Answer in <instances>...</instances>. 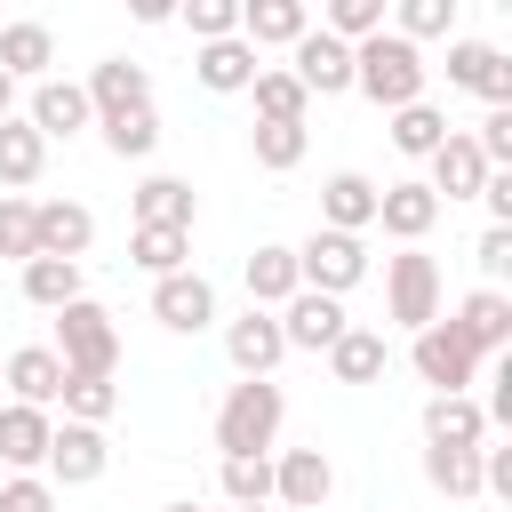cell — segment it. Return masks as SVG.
<instances>
[{"instance_id":"obj_26","label":"cell","mask_w":512,"mask_h":512,"mask_svg":"<svg viewBox=\"0 0 512 512\" xmlns=\"http://www.w3.org/2000/svg\"><path fill=\"white\" fill-rule=\"evenodd\" d=\"M40 168H48V136H40L24 112H8V120H0V184L24 192V184H40Z\"/></svg>"},{"instance_id":"obj_21","label":"cell","mask_w":512,"mask_h":512,"mask_svg":"<svg viewBox=\"0 0 512 512\" xmlns=\"http://www.w3.org/2000/svg\"><path fill=\"white\" fill-rule=\"evenodd\" d=\"M0 384H8L16 400H32V408H56V384H64L56 344H16V352L0 360Z\"/></svg>"},{"instance_id":"obj_28","label":"cell","mask_w":512,"mask_h":512,"mask_svg":"<svg viewBox=\"0 0 512 512\" xmlns=\"http://www.w3.org/2000/svg\"><path fill=\"white\" fill-rule=\"evenodd\" d=\"M48 64H56V32H48V24L24 16V24L0 32V72H8V80H48Z\"/></svg>"},{"instance_id":"obj_30","label":"cell","mask_w":512,"mask_h":512,"mask_svg":"<svg viewBox=\"0 0 512 512\" xmlns=\"http://www.w3.org/2000/svg\"><path fill=\"white\" fill-rule=\"evenodd\" d=\"M192 216H200V200H192L184 176H144L136 184V224H184L192 232Z\"/></svg>"},{"instance_id":"obj_24","label":"cell","mask_w":512,"mask_h":512,"mask_svg":"<svg viewBox=\"0 0 512 512\" xmlns=\"http://www.w3.org/2000/svg\"><path fill=\"white\" fill-rule=\"evenodd\" d=\"M320 224H336V232H368V224H376V184H368L360 168H336V176L320 184Z\"/></svg>"},{"instance_id":"obj_31","label":"cell","mask_w":512,"mask_h":512,"mask_svg":"<svg viewBox=\"0 0 512 512\" xmlns=\"http://www.w3.org/2000/svg\"><path fill=\"white\" fill-rule=\"evenodd\" d=\"M296 288H304V280H296V248H272V240H264V248L248 256V304H272V312H280Z\"/></svg>"},{"instance_id":"obj_33","label":"cell","mask_w":512,"mask_h":512,"mask_svg":"<svg viewBox=\"0 0 512 512\" xmlns=\"http://www.w3.org/2000/svg\"><path fill=\"white\" fill-rule=\"evenodd\" d=\"M56 408H64V416H80V424H104V416L120 408V392H112V376H96V368H64Z\"/></svg>"},{"instance_id":"obj_14","label":"cell","mask_w":512,"mask_h":512,"mask_svg":"<svg viewBox=\"0 0 512 512\" xmlns=\"http://www.w3.org/2000/svg\"><path fill=\"white\" fill-rule=\"evenodd\" d=\"M448 88H472L488 104H512V64L488 40H448Z\"/></svg>"},{"instance_id":"obj_34","label":"cell","mask_w":512,"mask_h":512,"mask_svg":"<svg viewBox=\"0 0 512 512\" xmlns=\"http://www.w3.org/2000/svg\"><path fill=\"white\" fill-rule=\"evenodd\" d=\"M24 296H32L40 312L72 304V296H80V264H72V256H24Z\"/></svg>"},{"instance_id":"obj_13","label":"cell","mask_w":512,"mask_h":512,"mask_svg":"<svg viewBox=\"0 0 512 512\" xmlns=\"http://www.w3.org/2000/svg\"><path fill=\"white\" fill-rule=\"evenodd\" d=\"M256 56H264V48H248L240 32H224V40H200V48H192V80H200L208 96H240V88L256 80Z\"/></svg>"},{"instance_id":"obj_42","label":"cell","mask_w":512,"mask_h":512,"mask_svg":"<svg viewBox=\"0 0 512 512\" xmlns=\"http://www.w3.org/2000/svg\"><path fill=\"white\" fill-rule=\"evenodd\" d=\"M320 24H328L336 40H360V32H384V0H328V8H320Z\"/></svg>"},{"instance_id":"obj_7","label":"cell","mask_w":512,"mask_h":512,"mask_svg":"<svg viewBox=\"0 0 512 512\" xmlns=\"http://www.w3.org/2000/svg\"><path fill=\"white\" fill-rule=\"evenodd\" d=\"M104 464H112V440H104V424H80V416H64L56 432H48V480H64V488H88V480H104Z\"/></svg>"},{"instance_id":"obj_15","label":"cell","mask_w":512,"mask_h":512,"mask_svg":"<svg viewBox=\"0 0 512 512\" xmlns=\"http://www.w3.org/2000/svg\"><path fill=\"white\" fill-rule=\"evenodd\" d=\"M24 120H32V128L56 144V136H80V128L96 120V104H88V88H80V80H32Z\"/></svg>"},{"instance_id":"obj_10","label":"cell","mask_w":512,"mask_h":512,"mask_svg":"<svg viewBox=\"0 0 512 512\" xmlns=\"http://www.w3.org/2000/svg\"><path fill=\"white\" fill-rule=\"evenodd\" d=\"M152 320L176 328V336H200V328L216 320V288H208L192 264H184V272H160V280H152Z\"/></svg>"},{"instance_id":"obj_52","label":"cell","mask_w":512,"mask_h":512,"mask_svg":"<svg viewBox=\"0 0 512 512\" xmlns=\"http://www.w3.org/2000/svg\"><path fill=\"white\" fill-rule=\"evenodd\" d=\"M160 512H200V504H160Z\"/></svg>"},{"instance_id":"obj_3","label":"cell","mask_w":512,"mask_h":512,"mask_svg":"<svg viewBox=\"0 0 512 512\" xmlns=\"http://www.w3.org/2000/svg\"><path fill=\"white\" fill-rule=\"evenodd\" d=\"M56 360H64V368H96V376L120 368V328H112V312H104L96 296L56 304Z\"/></svg>"},{"instance_id":"obj_47","label":"cell","mask_w":512,"mask_h":512,"mask_svg":"<svg viewBox=\"0 0 512 512\" xmlns=\"http://www.w3.org/2000/svg\"><path fill=\"white\" fill-rule=\"evenodd\" d=\"M480 200H488V216H496V224H512V168H488Z\"/></svg>"},{"instance_id":"obj_29","label":"cell","mask_w":512,"mask_h":512,"mask_svg":"<svg viewBox=\"0 0 512 512\" xmlns=\"http://www.w3.org/2000/svg\"><path fill=\"white\" fill-rule=\"evenodd\" d=\"M248 96H256V120H304V112H312V96H304V80H296L288 64H256Z\"/></svg>"},{"instance_id":"obj_36","label":"cell","mask_w":512,"mask_h":512,"mask_svg":"<svg viewBox=\"0 0 512 512\" xmlns=\"http://www.w3.org/2000/svg\"><path fill=\"white\" fill-rule=\"evenodd\" d=\"M248 144H256V168L288 176V168L304 160V144H312V136H304V120H256V128H248Z\"/></svg>"},{"instance_id":"obj_27","label":"cell","mask_w":512,"mask_h":512,"mask_svg":"<svg viewBox=\"0 0 512 512\" xmlns=\"http://www.w3.org/2000/svg\"><path fill=\"white\" fill-rule=\"evenodd\" d=\"M128 264L152 272V280H160V272H184V264H192V232H184V224H136V232H128Z\"/></svg>"},{"instance_id":"obj_12","label":"cell","mask_w":512,"mask_h":512,"mask_svg":"<svg viewBox=\"0 0 512 512\" xmlns=\"http://www.w3.org/2000/svg\"><path fill=\"white\" fill-rule=\"evenodd\" d=\"M328 496H336V472H328L320 448H288V456H272V504H280V512H320Z\"/></svg>"},{"instance_id":"obj_41","label":"cell","mask_w":512,"mask_h":512,"mask_svg":"<svg viewBox=\"0 0 512 512\" xmlns=\"http://www.w3.org/2000/svg\"><path fill=\"white\" fill-rule=\"evenodd\" d=\"M0 256H40V232H32V200H16V192H0Z\"/></svg>"},{"instance_id":"obj_51","label":"cell","mask_w":512,"mask_h":512,"mask_svg":"<svg viewBox=\"0 0 512 512\" xmlns=\"http://www.w3.org/2000/svg\"><path fill=\"white\" fill-rule=\"evenodd\" d=\"M232 512H272V504H232Z\"/></svg>"},{"instance_id":"obj_1","label":"cell","mask_w":512,"mask_h":512,"mask_svg":"<svg viewBox=\"0 0 512 512\" xmlns=\"http://www.w3.org/2000/svg\"><path fill=\"white\" fill-rule=\"evenodd\" d=\"M352 88L368 96V104H416L424 96V48L408 40V32H360L352 40Z\"/></svg>"},{"instance_id":"obj_2","label":"cell","mask_w":512,"mask_h":512,"mask_svg":"<svg viewBox=\"0 0 512 512\" xmlns=\"http://www.w3.org/2000/svg\"><path fill=\"white\" fill-rule=\"evenodd\" d=\"M280 416H288V392L272 376H240L224 392V408H216V448L224 456H256V448L280 440Z\"/></svg>"},{"instance_id":"obj_32","label":"cell","mask_w":512,"mask_h":512,"mask_svg":"<svg viewBox=\"0 0 512 512\" xmlns=\"http://www.w3.org/2000/svg\"><path fill=\"white\" fill-rule=\"evenodd\" d=\"M384 360H392V352H384V336H376V328H344V336L328 344L336 384H376V376H384Z\"/></svg>"},{"instance_id":"obj_50","label":"cell","mask_w":512,"mask_h":512,"mask_svg":"<svg viewBox=\"0 0 512 512\" xmlns=\"http://www.w3.org/2000/svg\"><path fill=\"white\" fill-rule=\"evenodd\" d=\"M8 112H16V80L0 72V120H8Z\"/></svg>"},{"instance_id":"obj_11","label":"cell","mask_w":512,"mask_h":512,"mask_svg":"<svg viewBox=\"0 0 512 512\" xmlns=\"http://www.w3.org/2000/svg\"><path fill=\"white\" fill-rule=\"evenodd\" d=\"M224 352H232V368L240 376H272L280 360H288V336H280V312L272 304H248L232 328H224Z\"/></svg>"},{"instance_id":"obj_44","label":"cell","mask_w":512,"mask_h":512,"mask_svg":"<svg viewBox=\"0 0 512 512\" xmlns=\"http://www.w3.org/2000/svg\"><path fill=\"white\" fill-rule=\"evenodd\" d=\"M176 16L192 24V40H224V32H240V0H176Z\"/></svg>"},{"instance_id":"obj_19","label":"cell","mask_w":512,"mask_h":512,"mask_svg":"<svg viewBox=\"0 0 512 512\" xmlns=\"http://www.w3.org/2000/svg\"><path fill=\"white\" fill-rule=\"evenodd\" d=\"M376 224H384L392 240H424V232L440 224V192L416 184V176H408V184H384V192H376Z\"/></svg>"},{"instance_id":"obj_37","label":"cell","mask_w":512,"mask_h":512,"mask_svg":"<svg viewBox=\"0 0 512 512\" xmlns=\"http://www.w3.org/2000/svg\"><path fill=\"white\" fill-rule=\"evenodd\" d=\"M104 144H112L120 160H144V152L160 144V112H152V104H128V112H104Z\"/></svg>"},{"instance_id":"obj_49","label":"cell","mask_w":512,"mask_h":512,"mask_svg":"<svg viewBox=\"0 0 512 512\" xmlns=\"http://www.w3.org/2000/svg\"><path fill=\"white\" fill-rule=\"evenodd\" d=\"M128 16H136V24H168V16H176V0H128Z\"/></svg>"},{"instance_id":"obj_25","label":"cell","mask_w":512,"mask_h":512,"mask_svg":"<svg viewBox=\"0 0 512 512\" xmlns=\"http://www.w3.org/2000/svg\"><path fill=\"white\" fill-rule=\"evenodd\" d=\"M296 32H312L304 0H240V40L248 48H288Z\"/></svg>"},{"instance_id":"obj_6","label":"cell","mask_w":512,"mask_h":512,"mask_svg":"<svg viewBox=\"0 0 512 512\" xmlns=\"http://www.w3.org/2000/svg\"><path fill=\"white\" fill-rule=\"evenodd\" d=\"M416 344H408V368L432 384V392H464L472 376H480V352L448 328V320H424V328H408Z\"/></svg>"},{"instance_id":"obj_23","label":"cell","mask_w":512,"mask_h":512,"mask_svg":"<svg viewBox=\"0 0 512 512\" xmlns=\"http://www.w3.org/2000/svg\"><path fill=\"white\" fill-rule=\"evenodd\" d=\"M424 440H440V448H480V440H488L480 400H472V392H432V400H424Z\"/></svg>"},{"instance_id":"obj_18","label":"cell","mask_w":512,"mask_h":512,"mask_svg":"<svg viewBox=\"0 0 512 512\" xmlns=\"http://www.w3.org/2000/svg\"><path fill=\"white\" fill-rule=\"evenodd\" d=\"M424 160H432V192H440V200H480L488 160H480V144H472V136H456V128H448Z\"/></svg>"},{"instance_id":"obj_4","label":"cell","mask_w":512,"mask_h":512,"mask_svg":"<svg viewBox=\"0 0 512 512\" xmlns=\"http://www.w3.org/2000/svg\"><path fill=\"white\" fill-rule=\"evenodd\" d=\"M384 312H392L400 328L440 320V264H432L416 240H400V256H384Z\"/></svg>"},{"instance_id":"obj_43","label":"cell","mask_w":512,"mask_h":512,"mask_svg":"<svg viewBox=\"0 0 512 512\" xmlns=\"http://www.w3.org/2000/svg\"><path fill=\"white\" fill-rule=\"evenodd\" d=\"M0 512H56V480L48 472H8L0 480Z\"/></svg>"},{"instance_id":"obj_5","label":"cell","mask_w":512,"mask_h":512,"mask_svg":"<svg viewBox=\"0 0 512 512\" xmlns=\"http://www.w3.org/2000/svg\"><path fill=\"white\" fill-rule=\"evenodd\" d=\"M296 280H304V288H328V296L360 288V280H368V240H360V232L320 224V232L296 248Z\"/></svg>"},{"instance_id":"obj_46","label":"cell","mask_w":512,"mask_h":512,"mask_svg":"<svg viewBox=\"0 0 512 512\" xmlns=\"http://www.w3.org/2000/svg\"><path fill=\"white\" fill-rule=\"evenodd\" d=\"M472 264H480L488 280H504V272H512V224H488L480 248H472Z\"/></svg>"},{"instance_id":"obj_40","label":"cell","mask_w":512,"mask_h":512,"mask_svg":"<svg viewBox=\"0 0 512 512\" xmlns=\"http://www.w3.org/2000/svg\"><path fill=\"white\" fill-rule=\"evenodd\" d=\"M224 496L232 504H272V456H224Z\"/></svg>"},{"instance_id":"obj_20","label":"cell","mask_w":512,"mask_h":512,"mask_svg":"<svg viewBox=\"0 0 512 512\" xmlns=\"http://www.w3.org/2000/svg\"><path fill=\"white\" fill-rule=\"evenodd\" d=\"M32 232H40V256H88V240H96V216L80 208V200H32Z\"/></svg>"},{"instance_id":"obj_16","label":"cell","mask_w":512,"mask_h":512,"mask_svg":"<svg viewBox=\"0 0 512 512\" xmlns=\"http://www.w3.org/2000/svg\"><path fill=\"white\" fill-rule=\"evenodd\" d=\"M448 328L488 360V352H504V344H512V296H504V288H472V296L448 312Z\"/></svg>"},{"instance_id":"obj_39","label":"cell","mask_w":512,"mask_h":512,"mask_svg":"<svg viewBox=\"0 0 512 512\" xmlns=\"http://www.w3.org/2000/svg\"><path fill=\"white\" fill-rule=\"evenodd\" d=\"M392 16H400L392 32H408L416 48H424V40H448V32H456V0H392Z\"/></svg>"},{"instance_id":"obj_9","label":"cell","mask_w":512,"mask_h":512,"mask_svg":"<svg viewBox=\"0 0 512 512\" xmlns=\"http://www.w3.org/2000/svg\"><path fill=\"white\" fill-rule=\"evenodd\" d=\"M344 328H352V320H344V296H328V288H296V296L280 304V336H288V352H328Z\"/></svg>"},{"instance_id":"obj_17","label":"cell","mask_w":512,"mask_h":512,"mask_svg":"<svg viewBox=\"0 0 512 512\" xmlns=\"http://www.w3.org/2000/svg\"><path fill=\"white\" fill-rule=\"evenodd\" d=\"M48 432H56L48 408L8 400V408H0V464H8V472H40V464H48Z\"/></svg>"},{"instance_id":"obj_48","label":"cell","mask_w":512,"mask_h":512,"mask_svg":"<svg viewBox=\"0 0 512 512\" xmlns=\"http://www.w3.org/2000/svg\"><path fill=\"white\" fill-rule=\"evenodd\" d=\"M488 424H512V360L496 368V392H488V408H480Z\"/></svg>"},{"instance_id":"obj_45","label":"cell","mask_w":512,"mask_h":512,"mask_svg":"<svg viewBox=\"0 0 512 512\" xmlns=\"http://www.w3.org/2000/svg\"><path fill=\"white\" fill-rule=\"evenodd\" d=\"M472 144H480V160H488V168H512V104H488V120H480V136H472Z\"/></svg>"},{"instance_id":"obj_22","label":"cell","mask_w":512,"mask_h":512,"mask_svg":"<svg viewBox=\"0 0 512 512\" xmlns=\"http://www.w3.org/2000/svg\"><path fill=\"white\" fill-rule=\"evenodd\" d=\"M80 88H88L96 120H104V112H128V104H152V72H144L136 56H104V64H96Z\"/></svg>"},{"instance_id":"obj_35","label":"cell","mask_w":512,"mask_h":512,"mask_svg":"<svg viewBox=\"0 0 512 512\" xmlns=\"http://www.w3.org/2000/svg\"><path fill=\"white\" fill-rule=\"evenodd\" d=\"M424 480H432L440 496H480V448H440V440H424Z\"/></svg>"},{"instance_id":"obj_8","label":"cell","mask_w":512,"mask_h":512,"mask_svg":"<svg viewBox=\"0 0 512 512\" xmlns=\"http://www.w3.org/2000/svg\"><path fill=\"white\" fill-rule=\"evenodd\" d=\"M288 72L304 80V96H344L352 88V40H336L328 24L320 32H296L288 40Z\"/></svg>"},{"instance_id":"obj_38","label":"cell","mask_w":512,"mask_h":512,"mask_svg":"<svg viewBox=\"0 0 512 512\" xmlns=\"http://www.w3.org/2000/svg\"><path fill=\"white\" fill-rule=\"evenodd\" d=\"M440 136H448V120H440V112H432L424 96H416V104H392V144H400L408 160H424V152H432Z\"/></svg>"}]
</instances>
